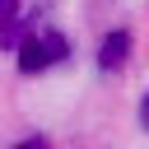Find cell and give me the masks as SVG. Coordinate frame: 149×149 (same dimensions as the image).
Wrapping results in <instances>:
<instances>
[{"instance_id": "1", "label": "cell", "mask_w": 149, "mask_h": 149, "mask_svg": "<svg viewBox=\"0 0 149 149\" xmlns=\"http://www.w3.org/2000/svg\"><path fill=\"white\" fill-rule=\"evenodd\" d=\"M65 56H70V42H65L56 28L23 33V42H19V70H23V74H42L47 65H61Z\"/></svg>"}, {"instance_id": "2", "label": "cell", "mask_w": 149, "mask_h": 149, "mask_svg": "<svg viewBox=\"0 0 149 149\" xmlns=\"http://www.w3.org/2000/svg\"><path fill=\"white\" fill-rule=\"evenodd\" d=\"M126 56H130V33L126 28H116V33H107L102 37V47H98V70H121L126 65Z\"/></svg>"}, {"instance_id": "3", "label": "cell", "mask_w": 149, "mask_h": 149, "mask_svg": "<svg viewBox=\"0 0 149 149\" xmlns=\"http://www.w3.org/2000/svg\"><path fill=\"white\" fill-rule=\"evenodd\" d=\"M23 42V0H0V47Z\"/></svg>"}, {"instance_id": "4", "label": "cell", "mask_w": 149, "mask_h": 149, "mask_svg": "<svg viewBox=\"0 0 149 149\" xmlns=\"http://www.w3.org/2000/svg\"><path fill=\"white\" fill-rule=\"evenodd\" d=\"M14 149H51V144H47V140H42V135H28V140H19V144H14Z\"/></svg>"}, {"instance_id": "5", "label": "cell", "mask_w": 149, "mask_h": 149, "mask_svg": "<svg viewBox=\"0 0 149 149\" xmlns=\"http://www.w3.org/2000/svg\"><path fill=\"white\" fill-rule=\"evenodd\" d=\"M140 126H144V130H149V93H144V98H140Z\"/></svg>"}]
</instances>
